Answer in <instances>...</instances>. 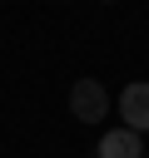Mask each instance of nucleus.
<instances>
[{
  "label": "nucleus",
  "mask_w": 149,
  "mask_h": 158,
  "mask_svg": "<svg viewBox=\"0 0 149 158\" xmlns=\"http://www.w3.org/2000/svg\"><path fill=\"white\" fill-rule=\"evenodd\" d=\"M119 114H124V128H134V133L149 128V84H144V79H139V84H124Z\"/></svg>",
  "instance_id": "f03ea898"
},
{
  "label": "nucleus",
  "mask_w": 149,
  "mask_h": 158,
  "mask_svg": "<svg viewBox=\"0 0 149 158\" xmlns=\"http://www.w3.org/2000/svg\"><path fill=\"white\" fill-rule=\"evenodd\" d=\"M99 158H139V133L134 128H109L99 138Z\"/></svg>",
  "instance_id": "7ed1b4c3"
},
{
  "label": "nucleus",
  "mask_w": 149,
  "mask_h": 158,
  "mask_svg": "<svg viewBox=\"0 0 149 158\" xmlns=\"http://www.w3.org/2000/svg\"><path fill=\"white\" fill-rule=\"evenodd\" d=\"M104 109H109L104 84H99V79H74V89H70V114L84 118V123H94V118H104Z\"/></svg>",
  "instance_id": "f257e3e1"
}]
</instances>
